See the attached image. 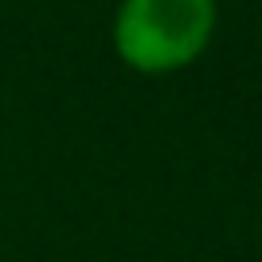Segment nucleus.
<instances>
[{
	"label": "nucleus",
	"instance_id": "1",
	"mask_svg": "<svg viewBox=\"0 0 262 262\" xmlns=\"http://www.w3.org/2000/svg\"><path fill=\"white\" fill-rule=\"evenodd\" d=\"M217 29V0H123L115 12V53L139 74L192 66Z\"/></svg>",
	"mask_w": 262,
	"mask_h": 262
}]
</instances>
